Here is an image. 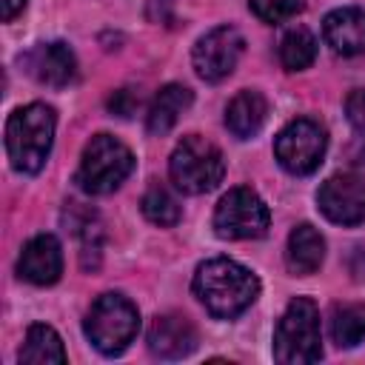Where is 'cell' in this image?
<instances>
[{"label":"cell","mask_w":365,"mask_h":365,"mask_svg":"<svg viewBox=\"0 0 365 365\" xmlns=\"http://www.w3.org/2000/svg\"><path fill=\"white\" fill-rule=\"evenodd\" d=\"M194 297L217 319H234L259 294V279L240 262L228 257L205 259L194 274Z\"/></svg>","instance_id":"6da1fadb"},{"label":"cell","mask_w":365,"mask_h":365,"mask_svg":"<svg viewBox=\"0 0 365 365\" xmlns=\"http://www.w3.org/2000/svg\"><path fill=\"white\" fill-rule=\"evenodd\" d=\"M54 108L46 103L20 106L6 123V151L17 171L37 174L51 151L54 143Z\"/></svg>","instance_id":"7a4b0ae2"},{"label":"cell","mask_w":365,"mask_h":365,"mask_svg":"<svg viewBox=\"0 0 365 365\" xmlns=\"http://www.w3.org/2000/svg\"><path fill=\"white\" fill-rule=\"evenodd\" d=\"M322 356L319 339V311L314 299L297 297L288 302L285 314L274 331V359L282 365H308Z\"/></svg>","instance_id":"3957f363"},{"label":"cell","mask_w":365,"mask_h":365,"mask_svg":"<svg viewBox=\"0 0 365 365\" xmlns=\"http://www.w3.org/2000/svg\"><path fill=\"white\" fill-rule=\"evenodd\" d=\"M137 328H140L137 305L123 294L97 297L83 322L88 342L106 356L123 354L131 345V339L137 336Z\"/></svg>","instance_id":"277c9868"},{"label":"cell","mask_w":365,"mask_h":365,"mask_svg":"<svg viewBox=\"0 0 365 365\" xmlns=\"http://www.w3.org/2000/svg\"><path fill=\"white\" fill-rule=\"evenodd\" d=\"M131 168L134 154L125 143L111 134H94L83 148L74 180L86 194H111L131 174Z\"/></svg>","instance_id":"5b68a950"},{"label":"cell","mask_w":365,"mask_h":365,"mask_svg":"<svg viewBox=\"0 0 365 365\" xmlns=\"http://www.w3.org/2000/svg\"><path fill=\"white\" fill-rule=\"evenodd\" d=\"M168 174L180 191L205 194V191L217 188V182L222 180L225 160H222V151L211 140H205L200 134H188L171 151Z\"/></svg>","instance_id":"8992f818"},{"label":"cell","mask_w":365,"mask_h":365,"mask_svg":"<svg viewBox=\"0 0 365 365\" xmlns=\"http://www.w3.org/2000/svg\"><path fill=\"white\" fill-rule=\"evenodd\" d=\"M271 225L268 205L254 188H231L214 208V231L222 240H257Z\"/></svg>","instance_id":"52a82bcc"},{"label":"cell","mask_w":365,"mask_h":365,"mask_svg":"<svg viewBox=\"0 0 365 365\" xmlns=\"http://www.w3.org/2000/svg\"><path fill=\"white\" fill-rule=\"evenodd\" d=\"M325 145H328V137H325L322 125L308 117H299V120H291L277 134L274 157L288 174L305 177L319 168V163L325 157Z\"/></svg>","instance_id":"ba28073f"},{"label":"cell","mask_w":365,"mask_h":365,"mask_svg":"<svg viewBox=\"0 0 365 365\" xmlns=\"http://www.w3.org/2000/svg\"><path fill=\"white\" fill-rule=\"evenodd\" d=\"M242 48H245V40L234 26H217L197 40V46L191 51L194 71L205 83H220L237 68Z\"/></svg>","instance_id":"9c48e42d"},{"label":"cell","mask_w":365,"mask_h":365,"mask_svg":"<svg viewBox=\"0 0 365 365\" xmlns=\"http://www.w3.org/2000/svg\"><path fill=\"white\" fill-rule=\"evenodd\" d=\"M317 205L336 225L365 222V177L354 171L328 177L317 191Z\"/></svg>","instance_id":"30bf717a"},{"label":"cell","mask_w":365,"mask_h":365,"mask_svg":"<svg viewBox=\"0 0 365 365\" xmlns=\"http://www.w3.org/2000/svg\"><path fill=\"white\" fill-rule=\"evenodd\" d=\"M17 274L31 285H51L63 274V248L54 234L31 237L17 259Z\"/></svg>","instance_id":"8fae6325"},{"label":"cell","mask_w":365,"mask_h":365,"mask_svg":"<svg viewBox=\"0 0 365 365\" xmlns=\"http://www.w3.org/2000/svg\"><path fill=\"white\" fill-rule=\"evenodd\" d=\"M26 71L40 83L51 88H63L77 74V60L66 43H40L23 57Z\"/></svg>","instance_id":"7c38bea8"},{"label":"cell","mask_w":365,"mask_h":365,"mask_svg":"<svg viewBox=\"0 0 365 365\" xmlns=\"http://www.w3.org/2000/svg\"><path fill=\"white\" fill-rule=\"evenodd\" d=\"M197 348V328L182 314H163L148 328V351L160 359H182Z\"/></svg>","instance_id":"4fadbf2b"},{"label":"cell","mask_w":365,"mask_h":365,"mask_svg":"<svg viewBox=\"0 0 365 365\" xmlns=\"http://www.w3.org/2000/svg\"><path fill=\"white\" fill-rule=\"evenodd\" d=\"M322 34L325 43L342 57L365 54V9H334L322 23Z\"/></svg>","instance_id":"5bb4252c"},{"label":"cell","mask_w":365,"mask_h":365,"mask_svg":"<svg viewBox=\"0 0 365 365\" xmlns=\"http://www.w3.org/2000/svg\"><path fill=\"white\" fill-rule=\"evenodd\" d=\"M265 120H268V100L257 88L240 91L225 108V125L240 140H251L254 134H259Z\"/></svg>","instance_id":"9a60e30c"},{"label":"cell","mask_w":365,"mask_h":365,"mask_svg":"<svg viewBox=\"0 0 365 365\" xmlns=\"http://www.w3.org/2000/svg\"><path fill=\"white\" fill-rule=\"evenodd\" d=\"M322 259H325V240H322V234L314 225L299 222L288 234V248H285V262H288L291 274L308 277V274L319 271Z\"/></svg>","instance_id":"2e32d148"},{"label":"cell","mask_w":365,"mask_h":365,"mask_svg":"<svg viewBox=\"0 0 365 365\" xmlns=\"http://www.w3.org/2000/svg\"><path fill=\"white\" fill-rule=\"evenodd\" d=\"M191 100H194V94H191V88H185V86H180V83L163 86V88L154 94L151 106H148V117H145L148 131H151V134H165V131H171V128L177 125V120L182 117V111L191 106Z\"/></svg>","instance_id":"e0dca14e"},{"label":"cell","mask_w":365,"mask_h":365,"mask_svg":"<svg viewBox=\"0 0 365 365\" xmlns=\"http://www.w3.org/2000/svg\"><path fill=\"white\" fill-rule=\"evenodd\" d=\"M20 362L26 365H48V362H66V348L60 334L51 325H31L26 334V342L20 348Z\"/></svg>","instance_id":"ac0fdd59"},{"label":"cell","mask_w":365,"mask_h":365,"mask_svg":"<svg viewBox=\"0 0 365 365\" xmlns=\"http://www.w3.org/2000/svg\"><path fill=\"white\" fill-rule=\"evenodd\" d=\"M331 339L339 348H354L365 339V302H342L331 308Z\"/></svg>","instance_id":"d6986e66"},{"label":"cell","mask_w":365,"mask_h":365,"mask_svg":"<svg viewBox=\"0 0 365 365\" xmlns=\"http://www.w3.org/2000/svg\"><path fill=\"white\" fill-rule=\"evenodd\" d=\"M279 60H282V66L288 71L308 68L317 60V37L302 26L285 31L282 40H279Z\"/></svg>","instance_id":"ffe728a7"},{"label":"cell","mask_w":365,"mask_h":365,"mask_svg":"<svg viewBox=\"0 0 365 365\" xmlns=\"http://www.w3.org/2000/svg\"><path fill=\"white\" fill-rule=\"evenodd\" d=\"M143 214H145V220H151L154 225H163V228H168V225H177L180 222V202L171 197V191H165V188H160V185H154V188H148L145 194H143Z\"/></svg>","instance_id":"44dd1931"},{"label":"cell","mask_w":365,"mask_h":365,"mask_svg":"<svg viewBox=\"0 0 365 365\" xmlns=\"http://www.w3.org/2000/svg\"><path fill=\"white\" fill-rule=\"evenodd\" d=\"M305 0H248L251 11L262 20V23H282L288 17H294L297 11H302Z\"/></svg>","instance_id":"7402d4cb"},{"label":"cell","mask_w":365,"mask_h":365,"mask_svg":"<svg viewBox=\"0 0 365 365\" xmlns=\"http://www.w3.org/2000/svg\"><path fill=\"white\" fill-rule=\"evenodd\" d=\"M345 114H348V123L354 128V134L359 137V143L365 145V88H356L348 94L345 100Z\"/></svg>","instance_id":"603a6c76"},{"label":"cell","mask_w":365,"mask_h":365,"mask_svg":"<svg viewBox=\"0 0 365 365\" xmlns=\"http://www.w3.org/2000/svg\"><path fill=\"white\" fill-rule=\"evenodd\" d=\"M26 3H29V0H0V14H3V20H6V23L14 20V17L26 9Z\"/></svg>","instance_id":"cb8c5ba5"}]
</instances>
